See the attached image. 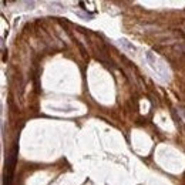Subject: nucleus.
Segmentation results:
<instances>
[{"label": "nucleus", "mask_w": 185, "mask_h": 185, "mask_svg": "<svg viewBox=\"0 0 185 185\" xmlns=\"http://www.w3.org/2000/svg\"><path fill=\"white\" fill-rule=\"evenodd\" d=\"M145 58H147V63L150 64L152 70L155 71L157 77L160 78L162 83H168L169 78H171V73H169L168 66L165 64V61L161 57H158L155 53L152 51H145Z\"/></svg>", "instance_id": "1"}, {"label": "nucleus", "mask_w": 185, "mask_h": 185, "mask_svg": "<svg viewBox=\"0 0 185 185\" xmlns=\"http://www.w3.org/2000/svg\"><path fill=\"white\" fill-rule=\"evenodd\" d=\"M115 43H117V46H120L123 50L130 51V53H134L137 50V47L132 44V41L127 40V39H118V40H115Z\"/></svg>", "instance_id": "2"}, {"label": "nucleus", "mask_w": 185, "mask_h": 185, "mask_svg": "<svg viewBox=\"0 0 185 185\" xmlns=\"http://www.w3.org/2000/svg\"><path fill=\"white\" fill-rule=\"evenodd\" d=\"M77 16L83 17L84 20H93V16H91V14H88V13H81V12H77Z\"/></svg>", "instance_id": "3"}]
</instances>
